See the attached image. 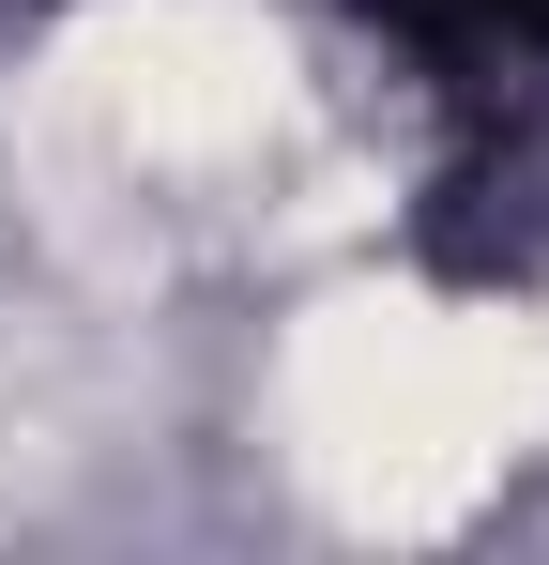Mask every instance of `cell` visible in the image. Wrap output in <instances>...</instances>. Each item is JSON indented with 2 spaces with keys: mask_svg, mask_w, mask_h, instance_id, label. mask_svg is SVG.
<instances>
[{
  "mask_svg": "<svg viewBox=\"0 0 549 565\" xmlns=\"http://www.w3.org/2000/svg\"><path fill=\"white\" fill-rule=\"evenodd\" d=\"M428 31H458V46H519V62H549V0H412Z\"/></svg>",
  "mask_w": 549,
  "mask_h": 565,
  "instance_id": "1",
  "label": "cell"
}]
</instances>
